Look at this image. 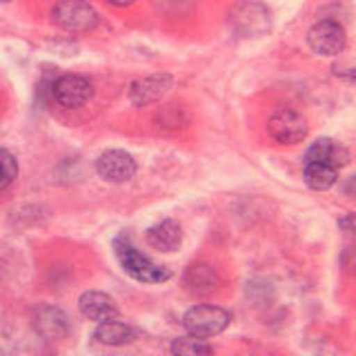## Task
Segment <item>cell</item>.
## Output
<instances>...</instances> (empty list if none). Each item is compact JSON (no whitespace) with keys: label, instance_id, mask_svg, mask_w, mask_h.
<instances>
[{"label":"cell","instance_id":"1","mask_svg":"<svg viewBox=\"0 0 356 356\" xmlns=\"http://www.w3.org/2000/svg\"><path fill=\"white\" fill-rule=\"evenodd\" d=\"M114 254L120 263V267L129 274L131 278H136L140 283H165L174 276L170 267L154 263L149 256H145L136 245H134L125 234L114 241Z\"/></svg>","mask_w":356,"mask_h":356},{"label":"cell","instance_id":"2","mask_svg":"<svg viewBox=\"0 0 356 356\" xmlns=\"http://www.w3.org/2000/svg\"><path fill=\"white\" fill-rule=\"evenodd\" d=\"M229 321H232L229 312L222 309L220 305L200 303L185 312L183 327L187 334H192L196 339H211V337H218L220 332H225Z\"/></svg>","mask_w":356,"mask_h":356},{"label":"cell","instance_id":"3","mask_svg":"<svg viewBox=\"0 0 356 356\" xmlns=\"http://www.w3.org/2000/svg\"><path fill=\"white\" fill-rule=\"evenodd\" d=\"M54 25L72 33H87L98 27V11L87 0H58L51 9Z\"/></svg>","mask_w":356,"mask_h":356},{"label":"cell","instance_id":"4","mask_svg":"<svg viewBox=\"0 0 356 356\" xmlns=\"http://www.w3.org/2000/svg\"><path fill=\"white\" fill-rule=\"evenodd\" d=\"M229 25L234 31H238L245 38L263 36L272 29V14L263 3L256 0H243L234 5L229 11Z\"/></svg>","mask_w":356,"mask_h":356},{"label":"cell","instance_id":"5","mask_svg":"<svg viewBox=\"0 0 356 356\" xmlns=\"http://www.w3.org/2000/svg\"><path fill=\"white\" fill-rule=\"evenodd\" d=\"M51 96L60 107L76 109L87 105L94 96V85L89 83V78L81 74H65L56 78L51 85Z\"/></svg>","mask_w":356,"mask_h":356},{"label":"cell","instance_id":"6","mask_svg":"<svg viewBox=\"0 0 356 356\" xmlns=\"http://www.w3.org/2000/svg\"><path fill=\"white\" fill-rule=\"evenodd\" d=\"M307 44L316 56H339L345 49V44H348V36H345L341 22L318 20L307 31Z\"/></svg>","mask_w":356,"mask_h":356},{"label":"cell","instance_id":"7","mask_svg":"<svg viewBox=\"0 0 356 356\" xmlns=\"http://www.w3.org/2000/svg\"><path fill=\"white\" fill-rule=\"evenodd\" d=\"M267 134L281 145H296L307 136V120L294 109H278L267 120Z\"/></svg>","mask_w":356,"mask_h":356},{"label":"cell","instance_id":"8","mask_svg":"<svg viewBox=\"0 0 356 356\" xmlns=\"http://www.w3.org/2000/svg\"><path fill=\"white\" fill-rule=\"evenodd\" d=\"M96 172L103 181L120 185V183H127L129 178H134V174H136V161H134L131 154L122 149H109L98 156Z\"/></svg>","mask_w":356,"mask_h":356},{"label":"cell","instance_id":"9","mask_svg":"<svg viewBox=\"0 0 356 356\" xmlns=\"http://www.w3.org/2000/svg\"><path fill=\"white\" fill-rule=\"evenodd\" d=\"M172 85H174V78L165 72L143 76L129 85V100H131V105H136V107L154 105L170 92Z\"/></svg>","mask_w":356,"mask_h":356},{"label":"cell","instance_id":"10","mask_svg":"<svg viewBox=\"0 0 356 356\" xmlns=\"http://www.w3.org/2000/svg\"><path fill=\"white\" fill-rule=\"evenodd\" d=\"M78 307H81L85 318L96 321V323L118 318L116 300L105 292H96V289H89V292H85L81 298H78Z\"/></svg>","mask_w":356,"mask_h":356},{"label":"cell","instance_id":"11","mask_svg":"<svg viewBox=\"0 0 356 356\" xmlns=\"http://www.w3.org/2000/svg\"><path fill=\"white\" fill-rule=\"evenodd\" d=\"M348 161H350L348 147H343V145L334 138H318L316 143H312V147L305 154V163L330 165L334 170H341L343 165H348Z\"/></svg>","mask_w":356,"mask_h":356},{"label":"cell","instance_id":"12","mask_svg":"<svg viewBox=\"0 0 356 356\" xmlns=\"http://www.w3.org/2000/svg\"><path fill=\"white\" fill-rule=\"evenodd\" d=\"M183 241V229L176 220L165 218L161 222H156L154 227L147 229V243L154 250L161 252H176L178 245Z\"/></svg>","mask_w":356,"mask_h":356},{"label":"cell","instance_id":"13","mask_svg":"<svg viewBox=\"0 0 356 356\" xmlns=\"http://www.w3.org/2000/svg\"><path fill=\"white\" fill-rule=\"evenodd\" d=\"M33 325L36 330L42 334L44 339H63L70 325H67V316L58 307H51V305H40L36 309V316H33Z\"/></svg>","mask_w":356,"mask_h":356},{"label":"cell","instance_id":"14","mask_svg":"<svg viewBox=\"0 0 356 356\" xmlns=\"http://www.w3.org/2000/svg\"><path fill=\"white\" fill-rule=\"evenodd\" d=\"M94 339L100 345H107V348H120V345H129L136 339V332L120 321H105L98 323V327L94 330Z\"/></svg>","mask_w":356,"mask_h":356},{"label":"cell","instance_id":"15","mask_svg":"<svg viewBox=\"0 0 356 356\" xmlns=\"http://www.w3.org/2000/svg\"><path fill=\"white\" fill-rule=\"evenodd\" d=\"M185 285L192 294H209L218 287V276L214 272V267H209L205 263H196L187 270Z\"/></svg>","mask_w":356,"mask_h":356},{"label":"cell","instance_id":"16","mask_svg":"<svg viewBox=\"0 0 356 356\" xmlns=\"http://www.w3.org/2000/svg\"><path fill=\"white\" fill-rule=\"evenodd\" d=\"M305 185L314 192H327L339 181V170H334L330 165H321V163H305L303 170Z\"/></svg>","mask_w":356,"mask_h":356},{"label":"cell","instance_id":"17","mask_svg":"<svg viewBox=\"0 0 356 356\" xmlns=\"http://www.w3.org/2000/svg\"><path fill=\"white\" fill-rule=\"evenodd\" d=\"M172 356H214L205 339H196L192 334L181 339H174L172 343Z\"/></svg>","mask_w":356,"mask_h":356},{"label":"cell","instance_id":"18","mask_svg":"<svg viewBox=\"0 0 356 356\" xmlns=\"http://www.w3.org/2000/svg\"><path fill=\"white\" fill-rule=\"evenodd\" d=\"M18 176V163H16V156L7 152V149H0V192L16 181Z\"/></svg>","mask_w":356,"mask_h":356},{"label":"cell","instance_id":"19","mask_svg":"<svg viewBox=\"0 0 356 356\" xmlns=\"http://www.w3.org/2000/svg\"><path fill=\"white\" fill-rule=\"evenodd\" d=\"M341 263H343V270L356 274V248H348L341 256Z\"/></svg>","mask_w":356,"mask_h":356},{"label":"cell","instance_id":"20","mask_svg":"<svg viewBox=\"0 0 356 356\" xmlns=\"http://www.w3.org/2000/svg\"><path fill=\"white\" fill-rule=\"evenodd\" d=\"M339 227L350 234V236H356V214H345L341 220H339Z\"/></svg>","mask_w":356,"mask_h":356},{"label":"cell","instance_id":"21","mask_svg":"<svg viewBox=\"0 0 356 356\" xmlns=\"http://www.w3.org/2000/svg\"><path fill=\"white\" fill-rule=\"evenodd\" d=\"M105 3L114 5V7H129V5L136 3V0H105Z\"/></svg>","mask_w":356,"mask_h":356},{"label":"cell","instance_id":"22","mask_svg":"<svg viewBox=\"0 0 356 356\" xmlns=\"http://www.w3.org/2000/svg\"><path fill=\"white\" fill-rule=\"evenodd\" d=\"M337 74L343 76V78H350V81H356V70H341Z\"/></svg>","mask_w":356,"mask_h":356},{"label":"cell","instance_id":"23","mask_svg":"<svg viewBox=\"0 0 356 356\" xmlns=\"http://www.w3.org/2000/svg\"><path fill=\"white\" fill-rule=\"evenodd\" d=\"M0 3H9V0H0Z\"/></svg>","mask_w":356,"mask_h":356}]
</instances>
